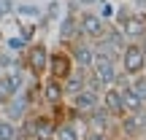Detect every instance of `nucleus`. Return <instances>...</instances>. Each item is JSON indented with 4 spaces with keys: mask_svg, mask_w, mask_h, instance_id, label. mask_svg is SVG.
Segmentation results:
<instances>
[{
    "mask_svg": "<svg viewBox=\"0 0 146 140\" xmlns=\"http://www.w3.org/2000/svg\"><path fill=\"white\" fill-rule=\"evenodd\" d=\"M119 94H122V103H125V110H127V113H133V110H143V108H146V103L135 94V89H133L130 83L119 86Z\"/></svg>",
    "mask_w": 146,
    "mask_h": 140,
    "instance_id": "nucleus-15",
    "label": "nucleus"
},
{
    "mask_svg": "<svg viewBox=\"0 0 146 140\" xmlns=\"http://www.w3.org/2000/svg\"><path fill=\"white\" fill-rule=\"evenodd\" d=\"M106 30H108V22H106L98 11L84 8L81 14H78V35H84L87 41H92V43L100 41V38L106 35Z\"/></svg>",
    "mask_w": 146,
    "mask_h": 140,
    "instance_id": "nucleus-4",
    "label": "nucleus"
},
{
    "mask_svg": "<svg viewBox=\"0 0 146 140\" xmlns=\"http://www.w3.org/2000/svg\"><path fill=\"white\" fill-rule=\"evenodd\" d=\"M130 86L135 89V94L146 103V73H138V76H133V78H130Z\"/></svg>",
    "mask_w": 146,
    "mask_h": 140,
    "instance_id": "nucleus-18",
    "label": "nucleus"
},
{
    "mask_svg": "<svg viewBox=\"0 0 146 140\" xmlns=\"http://www.w3.org/2000/svg\"><path fill=\"white\" fill-rule=\"evenodd\" d=\"M41 100H43V105H57L62 100H68L65 89H62V81H57L52 76H43L41 78Z\"/></svg>",
    "mask_w": 146,
    "mask_h": 140,
    "instance_id": "nucleus-11",
    "label": "nucleus"
},
{
    "mask_svg": "<svg viewBox=\"0 0 146 140\" xmlns=\"http://www.w3.org/2000/svg\"><path fill=\"white\" fill-rule=\"evenodd\" d=\"M122 32H125L127 41H141V38H146V8H133L127 22L122 24Z\"/></svg>",
    "mask_w": 146,
    "mask_h": 140,
    "instance_id": "nucleus-8",
    "label": "nucleus"
},
{
    "mask_svg": "<svg viewBox=\"0 0 146 140\" xmlns=\"http://www.w3.org/2000/svg\"><path fill=\"white\" fill-rule=\"evenodd\" d=\"M27 110H30V105H27V100H25V94H22V92H16L5 105H0V116L8 119V121H14V124H19V121L25 119Z\"/></svg>",
    "mask_w": 146,
    "mask_h": 140,
    "instance_id": "nucleus-9",
    "label": "nucleus"
},
{
    "mask_svg": "<svg viewBox=\"0 0 146 140\" xmlns=\"http://www.w3.org/2000/svg\"><path fill=\"white\" fill-rule=\"evenodd\" d=\"M76 68V62H73L70 51L62 46V43H57L54 49H49V62H46V76L57 78V81H65V78L70 76V70Z\"/></svg>",
    "mask_w": 146,
    "mask_h": 140,
    "instance_id": "nucleus-2",
    "label": "nucleus"
},
{
    "mask_svg": "<svg viewBox=\"0 0 146 140\" xmlns=\"http://www.w3.org/2000/svg\"><path fill=\"white\" fill-rule=\"evenodd\" d=\"M100 105H103V108L114 116V121H119L122 116L127 113V110H125V103H122V94H119V89H116L114 83H111V86H106L103 92H100Z\"/></svg>",
    "mask_w": 146,
    "mask_h": 140,
    "instance_id": "nucleus-10",
    "label": "nucleus"
},
{
    "mask_svg": "<svg viewBox=\"0 0 146 140\" xmlns=\"http://www.w3.org/2000/svg\"><path fill=\"white\" fill-rule=\"evenodd\" d=\"M98 0H78V5H84V8H89V5H95Z\"/></svg>",
    "mask_w": 146,
    "mask_h": 140,
    "instance_id": "nucleus-22",
    "label": "nucleus"
},
{
    "mask_svg": "<svg viewBox=\"0 0 146 140\" xmlns=\"http://www.w3.org/2000/svg\"><path fill=\"white\" fill-rule=\"evenodd\" d=\"M25 46H27L25 38H11V41H8V49H25Z\"/></svg>",
    "mask_w": 146,
    "mask_h": 140,
    "instance_id": "nucleus-20",
    "label": "nucleus"
},
{
    "mask_svg": "<svg viewBox=\"0 0 146 140\" xmlns=\"http://www.w3.org/2000/svg\"><path fill=\"white\" fill-rule=\"evenodd\" d=\"M143 73H146V65H143Z\"/></svg>",
    "mask_w": 146,
    "mask_h": 140,
    "instance_id": "nucleus-26",
    "label": "nucleus"
},
{
    "mask_svg": "<svg viewBox=\"0 0 146 140\" xmlns=\"http://www.w3.org/2000/svg\"><path fill=\"white\" fill-rule=\"evenodd\" d=\"M138 43H141V51L146 54V38H141V41H138Z\"/></svg>",
    "mask_w": 146,
    "mask_h": 140,
    "instance_id": "nucleus-23",
    "label": "nucleus"
},
{
    "mask_svg": "<svg viewBox=\"0 0 146 140\" xmlns=\"http://www.w3.org/2000/svg\"><path fill=\"white\" fill-rule=\"evenodd\" d=\"M133 8H146V0H130Z\"/></svg>",
    "mask_w": 146,
    "mask_h": 140,
    "instance_id": "nucleus-21",
    "label": "nucleus"
},
{
    "mask_svg": "<svg viewBox=\"0 0 146 140\" xmlns=\"http://www.w3.org/2000/svg\"><path fill=\"white\" fill-rule=\"evenodd\" d=\"M78 121L84 124V129H95V132H111V129L116 127L114 116H111L108 110L103 108V105H95V108L84 110Z\"/></svg>",
    "mask_w": 146,
    "mask_h": 140,
    "instance_id": "nucleus-5",
    "label": "nucleus"
},
{
    "mask_svg": "<svg viewBox=\"0 0 146 140\" xmlns=\"http://www.w3.org/2000/svg\"><path fill=\"white\" fill-rule=\"evenodd\" d=\"M116 73H119V62L116 59H108V57H100V54H95L92 65H89V76L98 78L103 86H111L116 78Z\"/></svg>",
    "mask_w": 146,
    "mask_h": 140,
    "instance_id": "nucleus-6",
    "label": "nucleus"
},
{
    "mask_svg": "<svg viewBox=\"0 0 146 140\" xmlns=\"http://www.w3.org/2000/svg\"><path fill=\"white\" fill-rule=\"evenodd\" d=\"M49 62V46L43 41H30L22 51V70L30 78H43Z\"/></svg>",
    "mask_w": 146,
    "mask_h": 140,
    "instance_id": "nucleus-1",
    "label": "nucleus"
},
{
    "mask_svg": "<svg viewBox=\"0 0 146 140\" xmlns=\"http://www.w3.org/2000/svg\"><path fill=\"white\" fill-rule=\"evenodd\" d=\"M52 140H81V124H78V119L60 121L54 127V137Z\"/></svg>",
    "mask_w": 146,
    "mask_h": 140,
    "instance_id": "nucleus-14",
    "label": "nucleus"
},
{
    "mask_svg": "<svg viewBox=\"0 0 146 140\" xmlns=\"http://www.w3.org/2000/svg\"><path fill=\"white\" fill-rule=\"evenodd\" d=\"M16 132H19V124H14V121L0 116V140H14Z\"/></svg>",
    "mask_w": 146,
    "mask_h": 140,
    "instance_id": "nucleus-17",
    "label": "nucleus"
},
{
    "mask_svg": "<svg viewBox=\"0 0 146 140\" xmlns=\"http://www.w3.org/2000/svg\"><path fill=\"white\" fill-rule=\"evenodd\" d=\"M116 127H119V135L141 140L143 132H146V108L143 110H133V113H125L119 121H116Z\"/></svg>",
    "mask_w": 146,
    "mask_h": 140,
    "instance_id": "nucleus-7",
    "label": "nucleus"
},
{
    "mask_svg": "<svg viewBox=\"0 0 146 140\" xmlns=\"http://www.w3.org/2000/svg\"><path fill=\"white\" fill-rule=\"evenodd\" d=\"M141 140H146V132H143V137H141Z\"/></svg>",
    "mask_w": 146,
    "mask_h": 140,
    "instance_id": "nucleus-25",
    "label": "nucleus"
},
{
    "mask_svg": "<svg viewBox=\"0 0 146 140\" xmlns=\"http://www.w3.org/2000/svg\"><path fill=\"white\" fill-rule=\"evenodd\" d=\"M95 5H98V14L103 16L106 22H111V16H114V8H116V5H114V0H98Z\"/></svg>",
    "mask_w": 146,
    "mask_h": 140,
    "instance_id": "nucleus-19",
    "label": "nucleus"
},
{
    "mask_svg": "<svg viewBox=\"0 0 146 140\" xmlns=\"http://www.w3.org/2000/svg\"><path fill=\"white\" fill-rule=\"evenodd\" d=\"M143 65H146V54L141 51V43L138 41H127L119 51V70L125 73L127 78L143 73Z\"/></svg>",
    "mask_w": 146,
    "mask_h": 140,
    "instance_id": "nucleus-3",
    "label": "nucleus"
},
{
    "mask_svg": "<svg viewBox=\"0 0 146 140\" xmlns=\"http://www.w3.org/2000/svg\"><path fill=\"white\" fill-rule=\"evenodd\" d=\"M87 76H89V70L87 68H73L70 70V76L62 81V89H65V97H70V94H76V92H81L84 86H87Z\"/></svg>",
    "mask_w": 146,
    "mask_h": 140,
    "instance_id": "nucleus-13",
    "label": "nucleus"
},
{
    "mask_svg": "<svg viewBox=\"0 0 146 140\" xmlns=\"http://www.w3.org/2000/svg\"><path fill=\"white\" fill-rule=\"evenodd\" d=\"M116 140H135V137H127V135H119V137H116Z\"/></svg>",
    "mask_w": 146,
    "mask_h": 140,
    "instance_id": "nucleus-24",
    "label": "nucleus"
},
{
    "mask_svg": "<svg viewBox=\"0 0 146 140\" xmlns=\"http://www.w3.org/2000/svg\"><path fill=\"white\" fill-rule=\"evenodd\" d=\"M78 32V11L70 8L68 14H65V19L60 22V41H68Z\"/></svg>",
    "mask_w": 146,
    "mask_h": 140,
    "instance_id": "nucleus-16",
    "label": "nucleus"
},
{
    "mask_svg": "<svg viewBox=\"0 0 146 140\" xmlns=\"http://www.w3.org/2000/svg\"><path fill=\"white\" fill-rule=\"evenodd\" d=\"M68 103L78 110V113H84V110H89V108H95V105H100V92H98V89H92V86H84L81 92L70 94Z\"/></svg>",
    "mask_w": 146,
    "mask_h": 140,
    "instance_id": "nucleus-12",
    "label": "nucleus"
}]
</instances>
